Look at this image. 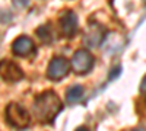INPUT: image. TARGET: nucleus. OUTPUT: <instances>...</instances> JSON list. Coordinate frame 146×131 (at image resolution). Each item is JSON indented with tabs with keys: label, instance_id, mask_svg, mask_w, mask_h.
<instances>
[{
	"label": "nucleus",
	"instance_id": "1",
	"mask_svg": "<svg viewBox=\"0 0 146 131\" xmlns=\"http://www.w3.org/2000/svg\"><path fill=\"white\" fill-rule=\"evenodd\" d=\"M63 109V102L53 90H45L35 98L34 114L42 124H51Z\"/></svg>",
	"mask_w": 146,
	"mask_h": 131
},
{
	"label": "nucleus",
	"instance_id": "2",
	"mask_svg": "<svg viewBox=\"0 0 146 131\" xmlns=\"http://www.w3.org/2000/svg\"><path fill=\"white\" fill-rule=\"evenodd\" d=\"M5 118L10 127L18 128V130H23L31 124V115L29 112L23 108L22 105L12 102L7 105L6 112H5Z\"/></svg>",
	"mask_w": 146,
	"mask_h": 131
},
{
	"label": "nucleus",
	"instance_id": "3",
	"mask_svg": "<svg viewBox=\"0 0 146 131\" xmlns=\"http://www.w3.org/2000/svg\"><path fill=\"white\" fill-rule=\"evenodd\" d=\"M95 63L94 55L88 50H78L72 57V68L76 74H86L92 70Z\"/></svg>",
	"mask_w": 146,
	"mask_h": 131
},
{
	"label": "nucleus",
	"instance_id": "4",
	"mask_svg": "<svg viewBox=\"0 0 146 131\" xmlns=\"http://www.w3.org/2000/svg\"><path fill=\"white\" fill-rule=\"evenodd\" d=\"M70 67H72L70 63L66 60L64 57H54L53 60L50 61V64H48L47 77L50 80L58 82L70 71Z\"/></svg>",
	"mask_w": 146,
	"mask_h": 131
},
{
	"label": "nucleus",
	"instance_id": "5",
	"mask_svg": "<svg viewBox=\"0 0 146 131\" xmlns=\"http://www.w3.org/2000/svg\"><path fill=\"white\" fill-rule=\"evenodd\" d=\"M0 77L7 83H16L22 80L23 71L16 63L10 60H2L0 61Z\"/></svg>",
	"mask_w": 146,
	"mask_h": 131
},
{
	"label": "nucleus",
	"instance_id": "6",
	"mask_svg": "<svg viewBox=\"0 0 146 131\" xmlns=\"http://www.w3.org/2000/svg\"><path fill=\"white\" fill-rule=\"evenodd\" d=\"M60 29H62V34L64 35L66 38H72L75 37L78 28H79V23H78V16L75 12L72 10H64L62 15H60Z\"/></svg>",
	"mask_w": 146,
	"mask_h": 131
},
{
	"label": "nucleus",
	"instance_id": "7",
	"mask_svg": "<svg viewBox=\"0 0 146 131\" xmlns=\"http://www.w3.org/2000/svg\"><path fill=\"white\" fill-rule=\"evenodd\" d=\"M107 35V29L100 25L96 22H92L91 25L86 28V32H85V37H83V41L88 47H98L102 44L104 38Z\"/></svg>",
	"mask_w": 146,
	"mask_h": 131
},
{
	"label": "nucleus",
	"instance_id": "8",
	"mask_svg": "<svg viewBox=\"0 0 146 131\" xmlns=\"http://www.w3.org/2000/svg\"><path fill=\"white\" fill-rule=\"evenodd\" d=\"M35 50L36 48H35L34 41L29 37H25V35L16 38L15 42L12 44V51H13L16 55H19V57H28V55L34 54Z\"/></svg>",
	"mask_w": 146,
	"mask_h": 131
},
{
	"label": "nucleus",
	"instance_id": "9",
	"mask_svg": "<svg viewBox=\"0 0 146 131\" xmlns=\"http://www.w3.org/2000/svg\"><path fill=\"white\" fill-rule=\"evenodd\" d=\"M83 95V88L80 85H75V86H70L66 92V101L67 103H76Z\"/></svg>",
	"mask_w": 146,
	"mask_h": 131
},
{
	"label": "nucleus",
	"instance_id": "10",
	"mask_svg": "<svg viewBox=\"0 0 146 131\" xmlns=\"http://www.w3.org/2000/svg\"><path fill=\"white\" fill-rule=\"evenodd\" d=\"M36 35L40 37V39L42 41V42H45V44H51L53 41H54V34H53V29H51V26L48 25H42V26H40L38 29H36Z\"/></svg>",
	"mask_w": 146,
	"mask_h": 131
},
{
	"label": "nucleus",
	"instance_id": "11",
	"mask_svg": "<svg viewBox=\"0 0 146 131\" xmlns=\"http://www.w3.org/2000/svg\"><path fill=\"white\" fill-rule=\"evenodd\" d=\"M120 74H121V67H120V66H115V67H113L111 70H110L108 79H110V80H115L117 77H120Z\"/></svg>",
	"mask_w": 146,
	"mask_h": 131
},
{
	"label": "nucleus",
	"instance_id": "12",
	"mask_svg": "<svg viewBox=\"0 0 146 131\" xmlns=\"http://www.w3.org/2000/svg\"><path fill=\"white\" fill-rule=\"evenodd\" d=\"M29 3V0H13V5L18 7H25Z\"/></svg>",
	"mask_w": 146,
	"mask_h": 131
},
{
	"label": "nucleus",
	"instance_id": "13",
	"mask_svg": "<svg viewBox=\"0 0 146 131\" xmlns=\"http://www.w3.org/2000/svg\"><path fill=\"white\" fill-rule=\"evenodd\" d=\"M140 90H142V92L146 90V76L143 77V80H142V83H140Z\"/></svg>",
	"mask_w": 146,
	"mask_h": 131
},
{
	"label": "nucleus",
	"instance_id": "14",
	"mask_svg": "<svg viewBox=\"0 0 146 131\" xmlns=\"http://www.w3.org/2000/svg\"><path fill=\"white\" fill-rule=\"evenodd\" d=\"M76 131H89V130H88L86 127H83V125H82V127H78V128H76Z\"/></svg>",
	"mask_w": 146,
	"mask_h": 131
},
{
	"label": "nucleus",
	"instance_id": "15",
	"mask_svg": "<svg viewBox=\"0 0 146 131\" xmlns=\"http://www.w3.org/2000/svg\"><path fill=\"white\" fill-rule=\"evenodd\" d=\"M133 131H146V130H143V128H136V130H133Z\"/></svg>",
	"mask_w": 146,
	"mask_h": 131
}]
</instances>
